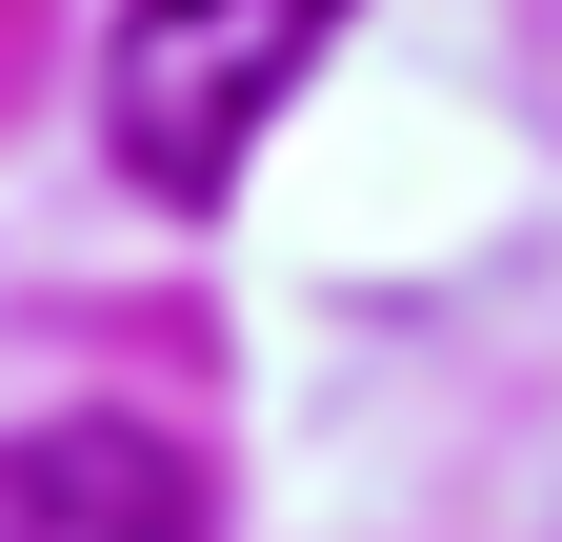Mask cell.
Here are the masks:
<instances>
[{
    "label": "cell",
    "mask_w": 562,
    "mask_h": 542,
    "mask_svg": "<svg viewBox=\"0 0 562 542\" xmlns=\"http://www.w3.org/2000/svg\"><path fill=\"white\" fill-rule=\"evenodd\" d=\"M322 41H341V0H121V41H101V142H121V181L222 201L261 161V121L322 81Z\"/></svg>",
    "instance_id": "cell-1"
},
{
    "label": "cell",
    "mask_w": 562,
    "mask_h": 542,
    "mask_svg": "<svg viewBox=\"0 0 562 542\" xmlns=\"http://www.w3.org/2000/svg\"><path fill=\"white\" fill-rule=\"evenodd\" d=\"M0 542H201V462L161 422H21L0 442Z\"/></svg>",
    "instance_id": "cell-2"
}]
</instances>
